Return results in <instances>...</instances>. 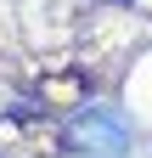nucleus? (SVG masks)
I'll use <instances>...</instances> for the list:
<instances>
[{
    "label": "nucleus",
    "mask_w": 152,
    "mask_h": 158,
    "mask_svg": "<svg viewBox=\"0 0 152 158\" xmlns=\"http://www.w3.org/2000/svg\"><path fill=\"white\" fill-rule=\"evenodd\" d=\"M68 147L85 152V158H118L130 147V124L113 107H85L79 118L68 124Z\"/></svg>",
    "instance_id": "obj_1"
}]
</instances>
